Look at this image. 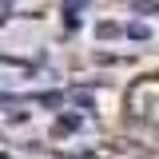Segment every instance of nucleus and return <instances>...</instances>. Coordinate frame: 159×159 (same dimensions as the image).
<instances>
[{
	"label": "nucleus",
	"mask_w": 159,
	"mask_h": 159,
	"mask_svg": "<svg viewBox=\"0 0 159 159\" xmlns=\"http://www.w3.org/2000/svg\"><path fill=\"white\" fill-rule=\"evenodd\" d=\"M123 111L131 123L143 127H159V80H139L123 96Z\"/></svg>",
	"instance_id": "f257e3e1"
}]
</instances>
